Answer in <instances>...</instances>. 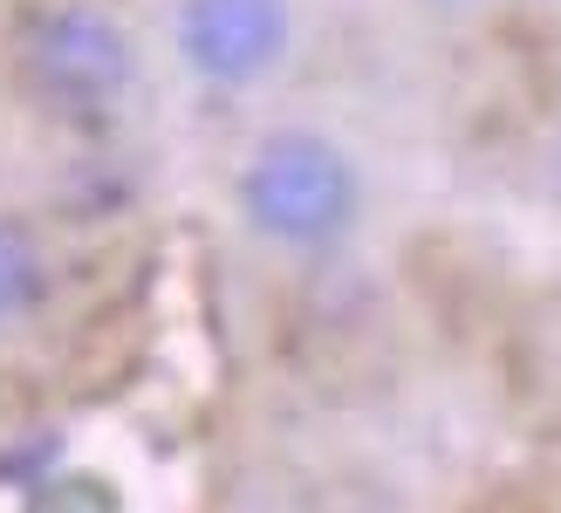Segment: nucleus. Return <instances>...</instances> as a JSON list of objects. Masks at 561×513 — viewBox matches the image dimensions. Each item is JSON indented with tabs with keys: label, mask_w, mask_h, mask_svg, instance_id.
I'll list each match as a JSON object with an SVG mask.
<instances>
[{
	"label": "nucleus",
	"mask_w": 561,
	"mask_h": 513,
	"mask_svg": "<svg viewBox=\"0 0 561 513\" xmlns=\"http://www.w3.org/2000/svg\"><path fill=\"white\" fill-rule=\"evenodd\" d=\"M233 213L280 261H329L370 213L363 164L322 124H267L233 164Z\"/></svg>",
	"instance_id": "1"
},
{
	"label": "nucleus",
	"mask_w": 561,
	"mask_h": 513,
	"mask_svg": "<svg viewBox=\"0 0 561 513\" xmlns=\"http://www.w3.org/2000/svg\"><path fill=\"white\" fill-rule=\"evenodd\" d=\"M21 90L62 124H103L137 90V42L103 0H48L21 27Z\"/></svg>",
	"instance_id": "2"
},
{
	"label": "nucleus",
	"mask_w": 561,
	"mask_h": 513,
	"mask_svg": "<svg viewBox=\"0 0 561 513\" xmlns=\"http://www.w3.org/2000/svg\"><path fill=\"white\" fill-rule=\"evenodd\" d=\"M172 55L213 96H247L295 55V0H172Z\"/></svg>",
	"instance_id": "3"
},
{
	"label": "nucleus",
	"mask_w": 561,
	"mask_h": 513,
	"mask_svg": "<svg viewBox=\"0 0 561 513\" xmlns=\"http://www.w3.org/2000/svg\"><path fill=\"white\" fill-rule=\"evenodd\" d=\"M48 281H55V267H48L42 233L27 219L0 213V329L35 316V308L48 301Z\"/></svg>",
	"instance_id": "4"
},
{
	"label": "nucleus",
	"mask_w": 561,
	"mask_h": 513,
	"mask_svg": "<svg viewBox=\"0 0 561 513\" xmlns=\"http://www.w3.org/2000/svg\"><path fill=\"white\" fill-rule=\"evenodd\" d=\"M425 8H438V14H459V21H472V14H493L500 0H425Z\"/></svg>",
	"instance_id": "5"
},
{
	"label": "nucleus",
	"mask_w": 561,
	"mask_h": 513,
	"mask_svg": "<svg viewBox=\"0 0 561 513\" xmlns=\"http://www.w3.org/2000/svg\"><path fill=\"white\" fill-rule=\"evenodd\" d=\"M548 185H554V198H561V137H554V151H548Z\"/></svg>",
	"instance_id": "6"
},
{
	"label": "nucleus",
	"mask_w": 561,
	"mask_h": 513,
	"mask_svg": "<svg viewBox=\"0 0 561 513\" xmlns=\"http://www.w3.org/2000/svg\"><path fill=\"white\" fill-rule=\"evenodd\" d=\"M548 8H561V0H548Z\"/></svg>",
	"instance_id": "7"
}]
</instances>
